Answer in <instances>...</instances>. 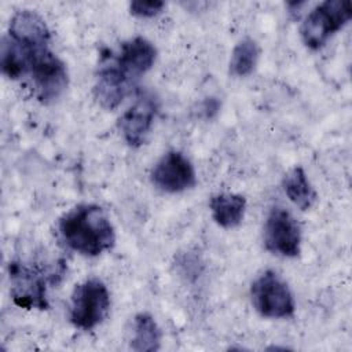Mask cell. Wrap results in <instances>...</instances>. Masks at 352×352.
<instances>
[{"mask_svg":"<svg viewBox=\"0 0 352 352\" xmlns=\"http://www.w3.org/2000/svg\"><path fill=\"white\" fill-rule=\"evenodd\" d=\"M63 242L84 256H98L116 243L114 227L104 210L94 204H81L66 212L58 224Z\"/></svg>","mask_w":352,"mask_h":352,"instance_id":"obj_1","label":"cell"},{"mask_svg":"<svg viewBox=\"0 0 352 352\" xmlns=\"http://www.w3.org/2000/svg\"><path fill=\"white\" fill-rule=\"evenodd\" d=\"M34 96L44 104L62 96L69 84L67 67L51 50H30L28 55V73Z\"/></svg>","mask_w":352,"mask_h":352,"instance_id":"obj_2","label":"cell"},{"mask_svg":"<svg viewBox=\"0 0 352 352\" xmlns=\"http://www.w3.org/2000/svg\"><path fill=\"white\" fill-rule=\"evenodd\" d=\"M352 16L349 0H326L316 6L304 19L300 33L302 43L311 50H319L329 37L344 28Z\"/></svg>","mask_w":352,"mask_h":352,"instance_id":"obj_3","label":"cell"},{"mask_svg":"<svg viewBox=\"0 0 352 352\" xmlns=\"http://www.w3.org/2000/svg\"><path fill=\"white\" fill-rule=\"evenodd\" d=\"M58 275H62V271L47 272L22 261L10 263L11 297L14 302L28 309H47V285L52 283Z\"/></svg>","mask_w":352,"mask_h":352,"instance_id":"obj_4","label":"cell"},{"mask_svg":"<svg viewBox=\"0 0 352 352\" xmlns=\"http://www.w3.org/2000/svg\"><path fill=\"white\" fill-rule=\"evenodd\" d=\"M110 309V294L106 285L91 278L77 285L72 294L70 322L82 330H91L100 324Z\"/></svg>","mask_w":352,"mask_h":352,"instance_id":"obj_5","label":"cell"},{"mask_svg":"<svg viewBox=\"0 0 352 352\" xmlns=\"http://www.w3.org/2000/svg\"><path fill=\"white\" fill-rule=\"evenodd\" d=\"M256 311L271 319L289 318L294 314V300L287 283L274 271L263 272L250 287Z\"/></svg>","mask_w":352,"mask_h":352,"instance_id":"obj_6","label":"cell"},{"mask_svg":"<svg viewBox=\"0 0 352 352\" xmlns=\"http://www.w3.org/2000/svg\"><path fill=\"white\" fill-rule=\"evenodd\" d=\"M265 248L274 254L296 257L301 250V228L290 212L280 206L271 209L264 228Z\"/></svg>","mask_w":352,"mask_h":352,"instance_id":"obj_7","label":"cell"},{"mask_svg":"<svg viewBox=\"0 0 352 352\" xmlns=\"http://www.w3.org/2000/svg\"><path fill=\"white\" fill-rule=\"evenodd\" d=\"M155 187L165 192H180L195 186V170L192 164L180 151L164 154L151 170Z\"/></svg>","mask_w":352,"mask_h":352,"instance_id":"obj_8","label":"cell"},{"mask_svg":"<svg viewBox=\"0 0 352 352\" xmlns=\"http://www.w3.org/2000/svg\"><path fill=\"white\" fill-rule=\"evenodd\" d=\"M158 110V100L150 92H140L135 103L120 118V129L124 140L139 147L146 142Z\"/></svg>","mask_w":352,"mask_h":352,"instance_id":"obj_9","label":"cell"},{"mask_svg":"<svg viewBox=\"0 0 352 352\" xmlns=\"http://www.w3.org/2000/svg\"><path fill=\"white\" fill-rule=\"evenodd\" d=\"M135 80L125 74L116 63L100 69L94 85L96 102L106 110L116 109L133 88Z\"/></svg>","mask_w":352,"mask_h":352,"instance_id":"obj_10","label":"cell"},{"mask_svg":"<svg viewBox=\"0 0 352 352\" xmlns=\"http://www.w3.org/2000/svg\"><path fill=\"white\" fill-rule=\"evenodd\" d=\"M8 37L30 50L50 47L51 41V33L45 21L30 10L14 14L8 26Z\"/></svg>","mask_w":352,"mask_h":352,"instance_id":"obj_11","label":"cell"},{"mask_svg":"<svg viewBox=\"0 0 352 352\" xmlns=\"http://www.w3.org/2000/svg\"><path fill=\"white\" fill-rule=\"evenodd\" d=\"M157 58V50L144 37H133L122 43L120 52L116 56V65L129 77L136 80L139 76L148 72Z\"/></svg>","mask_w":352,"mask_h":352,"instance_id":"obj_12","label":"cell"},{"mask_svg":"<svg viewBox=\"0 0 352 352\" xmlns=\"http://www.w3.org/2000/svg\"><path fill=\"white\" fill-rule=\"evenodd\" d=\"M209 208L213 220L223 228H234L241 224L246 210V199L239 194L221 192L210 198Z\"/></svg>","mask_w":352,"mask_h":352,"instance_id":"obj_13","label":"cell"},{"mask_svg":"<svg viewBox=\"0 0 352 352\" xmlns=\"http://www.w3.org/2000/svg\"><path fill=\"white\" fill-rule=\"evenodd\" d=\"M283 190L287 198L301 210H308L316 201V192L301 166H294L283 177Z\"/></svg>","mask_w":352,"mask_h":352,"instance_id":"obj_14","label":"cell"},{"mask_svg":"<svg viewBox=\"0 0 352 352\" xmlns=\"http://www.w3.org/2000/svg\"><path fill=\"white\" fill-rule=\"evenodd\" d=\"M161 346V330L154 318L147 312H140L133 320V338L131 348L136 352H154Z\"/></svg>","mask_w":352,"mask_h":352,"instance_id":"obj_15","label":"cell"},{"mask_svg":"<svg viewBox=\"0 0 352 352\" xmlns=\"http://www.w3.org/2000/svg\"><path fill=\"white\" fill-rule=\"evenodd\" d=\"M258 55L260 48L257 43L250 37L242 38L232 50L230 59V73L236 77L249 76L257 65Z\"/></svg>","mask_w":352,"mask_h":352,"instance_id":"obj_16","label":"cell"},{"mask_svg":"<svg viewBox=\"0 0 352 352\" xmlns=\"http://www.w3.org/2000/svg\"><path fill=\"white\" fill-rule=\"evenodd\" d=\"M164 6H165V3L158 1V0H147V1L136 0L129 4V10H131V14L135 16L151 18V16H155L157 14H160L162 11Z\"/></svg>","mask_w":352,"mask_h":352,"instance_id":"obj_17","label":"cell"}]
</instances>
